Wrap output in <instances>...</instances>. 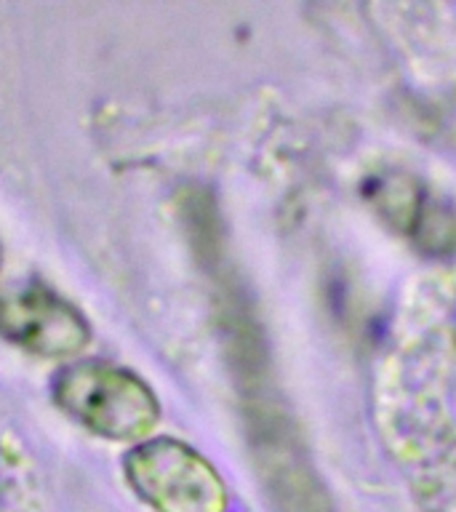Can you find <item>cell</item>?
<instances>
[{
    "instance_id": "obj_1",
    "label": "cell",
    "mask_w": 456,
    "mask_h": 512,
    "mask_svg": "<svg viewBox=\"0 0 456 512\" xmlns=\"http://www.w3.org/2000/svg\"><path fill=\"white\" fill-rule=\"evenodd\" d=\"M54 400L86 430L107 440H144L160 419L155 392L126 368L80 360L54 376Z\"/></svg>"
},
{
    "instance_id": "obj_2",
    "label": "cell",
    "mask_w": 456,
    "mask_h": 512,
    "mask_svg": "<svg viewBox=\"0 0 456 512\" xmlns=\"http://www.w3.org/2000/svg\"><path fill=\"white\" fill-rule=\"evenodd\" d=\"M126 480L155 512H224L227 486L216 467L182 440L152 438L123 459Z\"/></svg>"
},
{
    "instance_id": "obj_3",
    "label": "cell",
    "mask_w": 456,
    "mask_h": 512,
    "mask_svg": "<svg viewBox=\"0 0 456 512\" xmlns=\"http://www.w3.org/2000/svg\"><path fill=\"white\" fill-rule=\"evenodd\" d=\"M0 336L43 358H72L86 350L91 328L67 299L40 283L0 291Z\"/></svg>"
},
{
    "instance_id": "obj_4",
    "label": "cell",
    "mask_w": 456,
    "mask_h": 512,
    "mask_svg": "<svg viewBox=\"0 0 456 512\" xmlns=\"http://www.w3.org/2000/svg\"><path fill=\"white\" fill-rule=\"evenodd\" d=\"M366 198L392 230L432 256L456 254V206L406 171H382L366 182Z\"/></svg>"
},
{
    "instance_id": "obj_5",
    "label": "cell",
    "mask_w": 456,
    "mask_h": 512,
    "mask_svg": "<svg viewBox=\"0 0 456 512\" xmlns=\"http://www.w3.org/2000/svg\"><path fill=\"white\" fill-rule=\"evenodd\" d=\"M283 470H275V494H278L283 512H331L326 496L315 486L307 470H302L294 459H283Z\"/></svg>"
}]
</instances>
